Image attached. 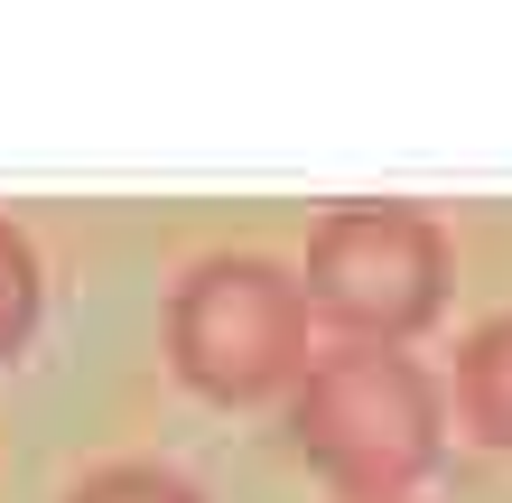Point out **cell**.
<instances>
[{"label":"cell","mask_w":512,"mask_h":503,"mask_svg":"<svg viewBox=\"0 0 512 503\" xmlns=\"http://www.w3.org/2000/svg\"><path fill=\"white\" fill-rule=\"evenodd\" d=\"M457 420L485 448H512V308L457 345Z\"/></svg>","instance_id":"277c9868"},{"label":"cell","mask_w":512,"mask_h":503,"mask_svg":"<svg viewBox=\"0 0 512 503\" xmlns=\"http://www.w3.org/2000/svg\"><path fill=\"white\" fill-rule=\"evenodd\" d=\"M289 438L345 503H410L447 448V392L401 345H326L289 392Z\"/></svg>","instance_id":"6da1fadb"},{"label":"cell","mask_w":512,"mask_h":503,"mask_svg":"<svg viewBox=\"0 0 512 503\" xmlns=\"http://www.w3.org/2000/svg\"><path fill=\"white\" fill-rule=\"evenodd\" d=\"M66 503H205L177 466H159V457H122V466H94Z\"/></svg>","instance_id":"8992f818"},{"label":"cell","mask_w":512,"mask_h":503,"mask_svg":"<svg viewBox=\"0 0 512 503\" xmlns=\"http://www.w3.org/2000/svg\"><path fill=\"white\" fill-rule=\"evenodd\" d=\"M38 308H47V280H38V252H28L19 224H0V364L38 336Z\"/></svg>","instance_id":"5b68a950"},{"label":"cell","mask_w":512,"mask_h":503,"mask_svg":"<svg viewBox=\"0 0 512 503\" xmlns=\"http://www.w3.org/2000/svg\"><path fill=\"white\" fill-rule=\"evenodd\" d=\"M308 317L336 327V345H410L447 308V233L419 205H336L308 233Z\"/></svg>","instance_id":"3957f363"},{"label":"cell","mask_w":512,"mask_h":503,"mask_svg":"<svg viewBox=\"0 0 512 503\" xmlns=\"http://www.w3.org/2000/svg\"><path fill=\"white\" fill-rule=\"evenodd\" d=\"M168 364L187 392L243 410L308 382V289L261 252H205L168 289Z\"/></svg>","instance_id":"7a4b0ae2"}]
</instances>
